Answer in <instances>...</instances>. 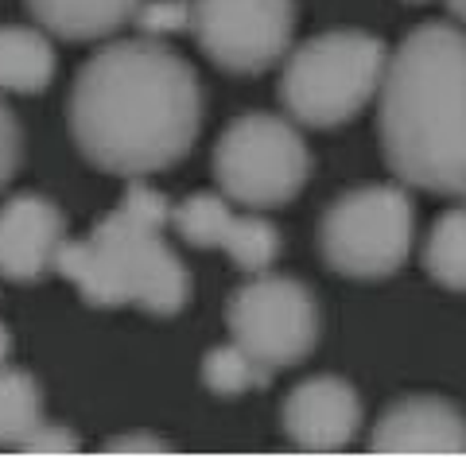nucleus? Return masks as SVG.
Listing matches in <instances>:
<instances>
[{"label": "nucleus", "mask_w": 466, "mask_h": 458, "mask_svg": "<svg viewBox=\"0 0 466 458\" xmlns=\"http://www.w3.org/2000/svg\"><path fill=\"white\" fill-rule=\"evenodd\" d=\"M70 137L97 171L140 179L191 152L202 128V86L159 39H116L86 58L66 106Z\"/></svg>", "instance_id": "obj_1"}, {"label": "nucleus", "mask_w": 466, "mask_h": 458, "mask_svg": "<svg viewBox=\"0 0 466 458\" xmlns=\"http://www.w3.org/2000/svg\"><path fill=\"white\" fill-rule=\"evenodd\" d=\"M377 132L400 183L466 198V32L431 20L389 55Z\"/></svg>", "instance_id": "obj_2"}, {"label": "nucleus", "mask_w": 466, "mask_h": 458, "mask_svg": "<svg viewBox=\"0 0 466 458\" xmlns=\"http://www.w3.org/2000/svg\"><path fill=\"white\" fill-rule=\"evenodd\" d=\"M167 226L171 202L159 190L133 183L90 238L63 241L55 269L90 307L140 303L152 315H175L191 300V272L167 245Z\"/></svg>", "instance_id": "obj_3"}, {"label": "nucleus", "mask_w": 466, "mask_h": 458, "mask_svg": "<svg viewBox=\"0 0 466 458\" xmlns=\"http://www.w3.org/2000/svg\"><path fill=\"white\" fill-rule=\"evenodd\" d=\"M389 66L385 39L370 32H327L299 43L280 74V101L291 121L339 128L381 94Z\"/></svg>", "instance_id": "obj_4"}, {"label": "nucleus", "mask_w": 466, "mask_h": 458, "mask_svg": "<svg viewBox=\"0 0 466 458\" xmlns=\"http://www.w3.org/2000/svg\"><path fill=\"white\" fill-rule=\"evenodd\" d=\"M416 210L400 187L370 183L330 202L319 221L323 260L346 280H385L412 257Z\"/></svg>", "instance_id": "obj_5"}, {"label": "nucleus", "mask_w": 466, "mask_h": 458, "mask_svg": "<svg viewBox=\"0 0 466 458\" xmlns=\"http://www.w3.org/2000/svg\"><path fill=\"white\" fill-rule=\"evenodd\" d=\"M311 175V152L296 125L276 113L238 117L214 148V179L222 195L268 210L284 206L303 190Z\"/></svg>", "instance_id": "obj_6"}, {"label": "nucleus", "mask_w": 466, "mask_h": 458, "mask_svg": "<svg viewBox=\"0 0 466 458\" xmlns=\"http://www.w3.org/2000/svg\"><path fill=\"white\" fill-rule=\"evenodd\" d=\"M233 342L245 346L268 369L299 365L319 342V303L308 284L291 276L260 272L226 303Z\"/></svg>", "instance_id": "obj_7"}, {"label": "nucleus", "mask_w": 466, "mask_h": 458, "mask_svg": "<svg viewBox=\"0 0 466 458\" xmlns=\"http://www.w3.org/2000/svg\"><path fill=\"white\" fill-rule=\"evenodd\" d=\"M296 32V0H191V36L214 66L260 74L284 58Z\"/></svg>", "instance_id": "obj_8"}, {"label": "nucleus", "mask_w": 466, "mask_h": 458, "mask_svg": "<svg viewBox=\"0 0 466 458\" xmlns=\"http://www.w3.org/2000/svg\"><path fill=\"white\" fill-rule=\"evenodd\" d=\"M171 226L195 249H222V253L245 272H268V264L280 257V233L272 221L257 214H233L229 202L210 190L183 198L171 206Z\"/></svg>", "instance_id": "obj_9"}, {"label": "nucleus", "mask_w": 466, "mask_h": 458, "mask_svg": "<svg viewBox=\"0 0 466 458\" xmlns=\"http://www.w3.org/2000/svg\"><path fill=\"white\" fill-rule=\"evenodd\" d=\"M361 427V396L342 377H308L284 401V432L299 451L334 454Z\"/></svg>", "instance_id": "obj_10"}, {"label": "nucleus", "mask_w": 466, "mask_h": 458, "mask_svg": "<svg viewBox=\"0 0 466 458\" xmlns=\"http://www.w3.org/2000/svg\"><path fill=\"white\" fill-rule=\"evenodd\" d=\"M66 241V218L63 210L35 195L20 190L0 206V276L32 284L47 269H55V257Z\"/></svg>", "instance_id": "obj_11"}, {"label": "nucleus", "mask_w": 466, "mask_h": 458, "mask_svg": "<svg viewBox=\"0 0 466 458\" xmlns=\"http://www.w3.org/2000/svg\"><path fill=\"white\" fill-rule=\"evenodd\" d=\"M370 451L377 454H466V416L440 396H404L381 412Z\"/></svg>", "instance_id": "obj_12"}, {"label": "nucleus", "mask_w": 466, "mask_h": 458, "mask_svg": "<svg viewBox=\"0 0 466 458\" xmlns=\"http://www.w3.org/2000/svg\"><path fill=\"white\" fill-rule=\"evenodd\" d=\"M24 5L43 32L58 39L90 43L113 36L128 20H137L144 0H24Z\"/></svg>", "instance_id": "obj_13"}, {"label": "nucleus", "mask_w": 466, "mask_h": 458, "mask_svg": "<svg viewBox=\"0 0 466 458\" xmlns=\"http://www.w3.org/2000/svg\"><path fill=\"white\" fill-rule=\"evenodd\" d=\"M55 78V51L35 27H0V90L39 94Z\"/></svg>", "instance_id": "obj_14"}, {"label": "nucleus", "mask_w": 466, "mask_h": 458, "mask_svg": "<svg viewBox=\"0 0 466 458\" xmlns=\"http://www.w3.org/2000/svg\"><path fill=\"white\" fill-rule=\"evenodd\" d=\"M424 269L435 284L466 291V206H455L435 218L424 245Z\"/></svg>", "instance_id": "obj_15"}, {"label": "nucleus", "mask_w": 466, "mask_h": 458, "mask_svg": "<svg viewBox=\"0 0 466 458\" xmlns=\"http://www.w3.org/2000/svg\"><path fill=\"white\" fill-rule=\"evenodd\" d=\"M43 396L32 373L0 365V447H16L39 427Z\"/></svg>", "instance_id": "obj_16"}, {"label": "nucleus", "mask_w": 466, "mask_h": 458, "mask_svg": "<svg viewBox=\"0 0 466 458\" xmlns=\"http://www.w3.org/2000/svg\"><path fill=\"white\" fill-rule=\"evenodd\" d=\"M268 381H272V369L238 342L214 346L207 358H202V385L218 396H241L249 389L268 385Z\"/></svg>", "instance_id": "obj_17"}, {"label": "nucleus", "mask_w": 466, "mask_h": 458, "mask_svg": "<svg viewBox=\"0 0 466 458\" xmlns=\"http://www.w3.org/2000/svg\"><path fill=\"white\" fill-rule=\"evenodd\" d=\"M137 24L144 36H175V32H191V0H152L140 5Z\"/></svg>", "instance_id": "obj_18"}, {"label": "nucleus", "mask_w": 466, "mask_h": 458, "mask_svg": "<svg viewBox=\"0 0 466 458\" xmlns=\"http://www.w3.org/2000/svg\"><path fill=\"white\" fill-rule=\"evenodd\" d=\"M16 451H24V454H78V435L66 432V427L39 423L32 435L16 443Z\"/></svg>", "instance_id": "obj_19"}, {"label": "nucleus", "mask_w": 466, "mask_h": 458, "mask_svg": "<svg viewBox=\"0 0 466 458\" xmlns=\"http://www.w3.org/2000/svg\"><path fill=\"white\" fill-rule=\"evenodd\" d=\"M20 152H24V140H20V121L12 117V109L0 101V190L5 183L16 175L20 168Z\"/></svg>", "instance_id": "obj_20"}, {"label": "nucleus", "mask_w": 466, "mask_h": 458, "mask_svg": "<svg viewBox=\"0 0 466 458\" xmlns=\"http://www.w3.org/2000/svg\"><path fill=\"white\" fill-rule=\"evenodd\" d=\"M171 447L164 439H152V435H116L106 443V454H167Z\"/></svg>", "instance_id": "obj_21"}, {"label": "nucleus", "mask_w": 466, "mask_h": 458, "mask_svg": "<svg viewBox=\"0 0 466 458\" xmlns=\"http://www.w3.org/2000/svg\"><path fill=\"white\" fill-rule=\"evenodd\" d=\"M447 8H451V16L466 24V0H447Z\"/></svg>", "instance_id": "obj_22"}, {"label": "nucleus", "mask_w": 466, "mask_h": 458, "mask_svg": "<svg viewBox=\"0 0 466 458\" xmlns=\"http://www.w3.org/2000/svg\"><path fill=\"white\" fill-rule=\"evenodd\" d=\"M8 346H12V338L5 331V322H0V365H5V358H8Z\"/></svg>", "instance_id": "obj_23"}]
</instances>
